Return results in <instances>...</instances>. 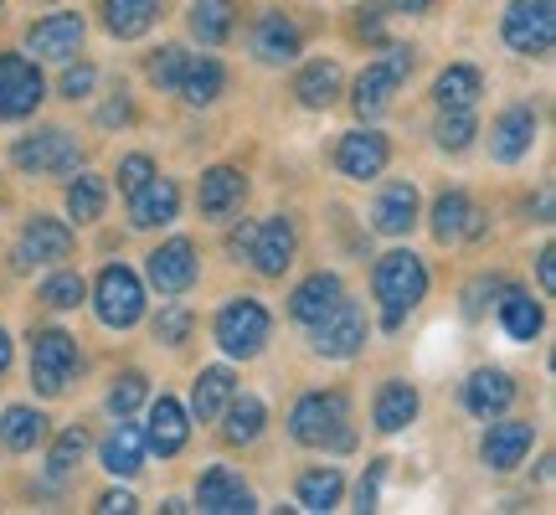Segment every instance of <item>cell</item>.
Returning <instances> with one entry per match:
<instances>
[{
    "mask_svg": "<svg viewBox=\"0 0 556 515\" xmlns=\"http://www.w3.org/2000/svg\"><path fill=\"white\" fill-rule=\"evenodd\" d=\"M289 438L304 449H330V454H351L356 434H351V397L345 392H304L289 413Z\"/></svg>",
    "mask_w": 556,
    "mask_h": 515,
    "instance_id": "1",
    "label": "cell"
},
{
    "mask_svg": "<svg viewBox=\"0 0 556 515\" xmlns=\"http://www.w3.org/2000/svg\"><path fill=\"white\" fill-rule=\"evenodd\" d=\"M371 289H377V299H381V325L397 330L402 319L428 299V268H422V258H417L413 248H392V253L377 258Z\"/></svg>",
    "mask_w": 556,
    "mask_h": 515,
    "instance_id": "2",
    "label": "cell"
},
{
    "mask_svg": "<svg viewBox=\"0 0 556 515\" xmlns=\"http://www.w3.org/2000/svg\"><path fill=\"white\" fill-rule=\"evenodd\" d=\"M407 78H413V47L387 41V58L371 62V67L356 78V93H351L356 114H361V120H381V114L392 109V99H397V88Z\"/></svg>",
    "mask_w": 556,
    "mask_h": 515,
    "instance_id": "3",
    "label": "cell"
},
{
    "mask_svg": "<svg viewBox=\"0 0 556 515\" xmlns=\"http://www.w3.org/2000/svg\"><path fill=\"white\" fill-rule=\"evenodd\" d=\"M268 330H274V315L263 310L258 299H232V304H222L217 315V346L227 351L232 361H253L268 346Z\"/></svg>",
    "mask_w": 556,
    "mask_h": 515,
    "instance_id": "4",
    "label": "cell"
},
{
    "mask_svg": "<svg viewBox=\"0 0 556 515\" xmlns=\"http://www.w3.org/2000/svg\"><path fill=\"white\" fill-rule=\"evenodd\" d=\"M500 37L520 58H546L556 41V0H510L500 21Z\"/></svg>",
    "mask_w": 556,
    "mask_h": 515,
    "instance_id": "5",
    "label": "cell"
},
{
    "mask_svg": "<svg viewBox=\"0 0 556 515\" xmlns=\"http://www.w3.org/2000/svg\"><path fill=\"white\" fill-rule=\"evenodd\" d=\"M309 330V346H315V356L325 361H351L366 346V310H361L356 299H336V310L330 315H319L315 325H304Z\"/></svg>",
    "mask_w": 556,
    "mask_h": 515,
    "instance_id": "6",
    "label": "cell"
},
{
    "mask_svg": "<svg viewBox=\"0 0 556 515\" xmlns=\"http://www.w3.org/2000/svg\"><path fill=\"white\" fill-rule=\"evenodd\" d=\"M93 310H99V319L109 325V330H129V325H139V315H144V284H139L135 268L109 263V268L99 274V284H93Z\"/></svg>",
    "mask_w": 556,
    "mask_h": 515,
    "instance_id": "7",
    "label": "cell"
},
{
    "mask_svg": "<svg viewBox=\"0 0 556 515\" xmlns=\"http://www.w3.org/2000/svg\"><path fill=\"white\" fill-rule=\"evenodd\" d=\"M11 160H16V171H26V176H67V171L83 165V145L67 129H37V135L16 139Z\"/></svg>",
    "mask_w": 556,
    "mask_h": 515,
    "instance_id": "8",
    "label": "cell"
},
{
    "mask_svg": "<svg viewBox=\"0 0 556 515\" xmlns=\"http://www.w3.org/2000/svg\"><path fill=\"white\" fill-rule=\"evenodd\" d=\"M78 372V340L67 330H37L31 336V387L41 397H62Z\"/></svg>",
    "mask_w": 556,
    "mask_h": 515,
    "instance_id": "9",
    "label": "cell"
},
{
    "mask_svg": "<svg viewBox=\"0 0 556 515\" xmlns=\"http://www.w3.org/2000/svg\"><path fill=\"white\" fill-rule=\"evenodd\" d=\"M41 99H47V83H41L37 62L5 52L0 58V120H26L41 109Z\"/></svg>",
    "mask_w": 556,
    "mask_h": 515,
    "instance_id": "10",
    "label": "cell"
},
{
    "mask_svg": "<svg viewBox=\"0 0 556 515\" xmlns=\"http://www.w3.org/2000/svg\"><path fill=\"white\" fill-rule=\"evenodd\" d=\"M150 284H155L165 299H176L186 294L191 284H197L201 274V263H197V248H191V238H170V242H160L155 253H150Z\"/></svg>",
    "mask_w": 556,
    "mask_h": 515,
    "instance_id": "11",
    "label": "cell"
},
{
    "mask_svg": "<svg viewBox=\"0 0 556 515\" xmlns=\"http://www.w3.org/2000/svg\"><path fill=\"white\" fill-rule=\"evenodd\" d=\"M392 160V145L377 129H351V135L336 145V171L345 180H377Z\"/></svg>",
    "mask_w": 556,
    "mask_h": 515,
    "instance_id": "12",
    "label": "cell"
},
{
    "mask_svg": "<svg viewBox=\"0 0 556 515\" xmlns=\"http://www.w3.org/2000/svg\"><path fill=\"white\" fill-rule=\"evenodd\" d=\"M531 443H536V423L505 417V423H490V434H484V443H479V459H484L495 475H510L516 464H526Z\"/></svg>",
    "mask_w": 556,
    "mask_h": 515,
    "instance_id": "13",
    "label": "cell"
},
{
    "mask_svg": "<svg viewBox=\"0 0 556 515\" xmlns=\"http://www.w3.org/2000/svg\"><path fill=\"white\" fill-rule=\"evenodd\" d=\"M62 258H73V227L37 212V217L21 227L16 268H31V263H62Z\"/></svg>",
    "mask_w": 556,
    "mask_h": 515,
    "instance_id": "14",
    "label": "cell"
},
{
    "mask_svg": "<svg viewBox=\"0 0 556 515\" xmlns=\"http://www.w3.org/2000/svg\"><path fill=\"white\" fill-rule=\"evenodd\" d=\"M294 253H299V233L289 217L258 222V233L248 242V258H253V268H258L263 278H283V268L294 263Z\"/></svg>",
    "mask_w": 556,
    "mask_h": 515,
    "instance_id": "15",
    "label": "cell"
},
{
    "mask_svg": "<svg viewBox=\"0 0 556 515\" xmlns=\"http://www.w3.org/2000/svg\"><path fill=\"white\" fill-rule=\"evenodd\" d=\"M197 511H206V515H248V511H258V500H253V490L242 485L238 469L217 464V469H206L201 485H197Z\"/></svg>",
    "mask_w": 556,
    "mask_h": 515,
    "instance_id": "16",
    "label": "cell"
},
{
    "mask_svg": "<svg viewBox=\"0 0 556 515\" xmlns=\"http://www.w3.org/2000/svg\"><path fill=\"white\" fill-rule=\"evenodd\" d=\"M531 145H536V109L531 103H510L495 120V129H490V155L500 165H516V160L531 155Z\"/></svg>",
    "mask_w": 556,
    "mask_h": 515,
    "instance_id": "17",
    "label": "cell"
},
{
    "mask_svg": "<svg viewBox=\"0 0 556 515\" xmlns=\"http://www.w3.org/2000/svg\"><path fill=\"white\" fill-rule=\"evenodd\" d=\"M83 16L73 11H58V16H41L31 32H26V47L37 52V58H52V62H73L83 52Z\"/></svg>",
    "mask_w": 556,
    "mask_h": 515,
    "instance_id": "18",
    "label": "cell"
},
{
    "mask_svg": "<svg viewBox=\"0 0 556 515\" xmlns=\"http://www.w3.org/2000/svg\"><path fill=\"white\" fill-rule=\"evenodd\" d=\"M176 212H180V186H176V180H165L160 171L139 186L135 197H129V227H139V233L176 222Z\"/></svg>",
    "mask_w": 556,
    "mask_h": 515,
    "instance_id": "19",
    "label": "cell"
},
{
    "mask_svg": "<svg viewBox=\"0 0 556 515\" xmlns=\"http://www.w3.org/2000/svg\"><path fill=\"white\" fill-rule=\"evenodd\" d=\"M242 197H248V176H242L238 165H212V171L201 176V191H197L201 217L227 222L242 206Z\"/></svg>",
    "mask_w": 556,
    "mask_h": 515,
    "instance_id": "20",
    "label": "cell"
},
{
    "mask_svg": "<svg viewBox=\"0 0 556 515\" xmlns=\"http://www.w3.org/2000/svg\"><path fill=\"white\" fill-rule=\"evenodd\" d=\"M304 52V37H299V26L283 11H268V16L253 26V58L268 62V67H283V62H299Z\"/></svg>",
    "mask_w": 556,
    "mask_h": 515,
    "instance_id": "21",
    "label": "cell"
},
{
    "mask_svg": "<svg viewBox=\"0 0 556 515\" xmlns=\"http://www.w3.org/2000/svg\"><path fill=\"white\" fill-rule=\"evenodd\" d=\"M186 438H191L186 407H180L176 397H155V402H150V423H144V449H155L160 459H170L186 449Z\"/></svg>",
    "mask_w": 556,
    "mask_h": 515,
    "instance_id": "22",
    "label": "cell"
},
{
    "mask_svg": "<svg viewBox=\"0 0 556 515\" xmlns=\"http://www.w3.org/2000/svg\"><path fill=\"white\" fill-rule=\"evenodd\" d=\"M371 227H377L381 238H407L417 227V186L413 180H392L387 191L377 197L371 206Z\"/></svg>",
    "mask_w": 556,
    "mask_h": 515,
    "instance_id": "23",
    "label": "cell"
},
{
    "mask_svg": "<svg viewBox=\"0 0 556 515\" xmlns=\"http://www.w3.org/2000/svg\"><path fill=\"white\" fill-rule=\"evenodd\" d=\"M433 238L438 242H458V238H484V217L475 212V201L464 191H443L433 201Z\"/></svg>",
    "mask_w": 556,
    "mask_h": 515,
    "instance_id": "24",
    "label": "cell"
},
{
    "mask_svg": "<svg viewBox=\"0 0 556 515\" xmlns=\"http://www.w3.org/2000/svg\"><path fill=\"white\" fill-rule=\"evenodd\" d=\"M99 464L119 479H135L139 469H144V434H139L129 417H119V428L99 443Z\"/></svg>",
    "mask_w": 556,
    "mask_h": 515,
    "instance_id": "25",
    "label": "cell"
},
{
    "mask_svg": "<svg viewBox=\"0 0 556 515\" xmlns=\"http://www.w3.org/2000/svg\"><path fill=\"white\" fill-rule=\"evenodd\" d=\"M510 402H516V381L505 377V372H495V366L475 372V377L464 381V407L475 417H500Z\"/></svg>",
    "mask_w": 556,
    "mask_h": 515,
    "instance_id": "26",
    "label": "cell"
},
{
    "mask_svg": "<svg viewBox=\"0 0 556 515\" xmlns=\"http://www.w3.org/2000/svg\"><path fill=\"white\" fill-rule=\"evenodd\" d=\"M340 294H345V284H340L336 274H325V268H319V274H309L294 289V299H289V315H294L299 325H315L319 315H330V310H336Z\"/></svg>",
    "mask_w": 556,
    "mask_h": 515,
    "instance_id": "27",
    "label": "cell"
},
{
    "mask_svg": "<svg viewBox=\"0 0 556 515\" xmlns=\"http://www.w3.org/2000/svg\"><path fill=\"white\" fill-rule=\"evenodd\" d=\"M263 423H268V407H263L258 397H248V392H232V402L222 407V438H227L232 449H248V443H258Z\"/></svg>",
    "mask_w": 556,
    "mask_h": 515,
    "instance_id": "28",
    "label": "cell"
},
{
    "mask_svg": "<svg viewBox=\"0 0 556 515\" xmlns=\"http://www.w3.org/2000/svg\"><path fill=\"white\" fill-rule=\"evenodd\" d=\"M479 93H484V78H479V67L469 62H454V67H443L433 83V103L448 114V109H475Z\"/></svg>",
    "mask_w": 556,
    "mask_h": 515,
    "instance_id": "29",
    "label": "cell"
},
{
    "mask_svg": "<svg viewBox=\"0 0 556 515\" xmlns=\"http://www.w3.org/2000/svg\"><path fill=\"white\" fill-rule=\"evenodd\" d=\"M47 434H52V428H47V417H41L37 407H21L16 402V407L0 413V443H5L11 454H31V449H41Z\"/></svg>",
    "mask_w": 556,
    "mask_h": 515,
    "instance_id": "30",
    "label": "cell"
},
{
    "mask_svg": "<svg viewBox=\"0 0 556 515\" xmlns=\"http://www.w3.org/2000/svg\"><path fill=\"white\" fill-rule=\"evenodd\" d=\"M227 88V73H222L217 58H186V73H180L176 93L191 109H206V103H217V93Z\"/></svg>",
    "mask_w": 556,
    "mask_h": 515,
    "instance_id": "31",
    "label": "cell"
},
{
    "mask_svg": "<svg viewBox=\"0 0 556 515\" xmlns=\"http://www.w3.org/2000/svg\"><path fill=\"white\" fill-rule=\"evenodd\" d=\"M417 407H422V402H417V387H413V381H387V387L377 392L371 423H377L381 434H402V428H407V423L417 417Z\"/></svg>",
    "mask_w": 556,
    "mask_h": 515,
    "instance_id": "32",
    "label": "cell"
},
{
    "mask_svg": "<svg viewBox=\"0 0 556 515\" xmlns=\"http://www.w3.org/2000/svg\"><path fill=\"white\" fill-rule=\"evenodd\" d=\"M500 325H505L510 340H536L546 315H541V304L526 294V289H505V284H500Z\"/></svg>",
    "mask_w": 556,
    "mask_h": 515,
    "instance_id": "33",
    "label": "cell"
},
{
    "mask_svg": "<svg viewBox=\"0 0 556 515\" xmlns=\"http://www.w3.org/2000/svg\"><path fill=\"white\" fill-rule=\"evenodd\" d=\"M232 392H238V377H232L227 366H206L197 377V387H191V413H197L201 423H217L222 407L232 402Z\"/></svg>",
    "mask_w": 556,
    "mask_h": 515,
    "instance_id": "34",
    "label": "cell"
},
{
    "mask_svg": "<svg viewBox=\"0 0 556 515\" xmlns=\"http://www.w3.org/2000/svg\"><path fill=\"white\" fill-rule=\"evenodd\" d=\"M160 16V0H103V26L119 41L144 37Z\"/></svg>",
    "mask_w": 556,
    "mask_h": 515,
    "instance_id": "35",
    "label": "cell"
},
{
    "mask_svg": "<svg viewBox=\"0 0 556 515\" xmlns=\"http://www.w3.org/2000/svg\"><path fill=\"white\" fill-rule=\"evenodd\" d=\"M232 26H238V5L232 0H197L191 5V37L201 47H222L232 37Z\"/></svg>",
    "mask_w": 556,
    "mask_h": 515,
    "instance_id": "36",
    "label": "cell"
},
{
    "mask_svg": "<svg viewBox=\"0 0 556 515\" xmlns=\"http://www.w3.org/2000/svg\"><path fill=\"white\" fill-rule=\"evenodd\" d=\"M299 511H336L340 495H345V475L340 469H304L299 475Z\"/></svg>",
    "mask_w": 556,
    "mask_h": 515,
    "instance_id": "37",
    "label": "cell"
},
{
    "mask_svg": "<svg viewBox=\"0 0 556 515\" xmlns=\"http://www.w3.org/2000/svg\"><path fill=\"white\" fill-rule=\"evenodd\" d=\"M294 93H299V103L304 109H330V103L340 99V67L336 62H309L304 73L294 78Z\"/></svg>",
    "mask_w": 556,
    "mask_h": 515,
    "instance_id": "38",
    "label": "cell"
},
{
    "mask_svg": "<svg viewBox=\"0 0 556 515\" xmlns=\"http://www.w3.org/2000/svg\"><path fill=\"white\" fill-rule=\"evenodd\" d=\"M103 201H109L103 180L99 176H78L73 186H67V217H73V222H99L103 217Z\"/></svg>",
    "mask_w": 556,
    "mask_h": 515,
    "instance_id": "39",
    "label": "cell"
},
{
    "mask_svg": "<svg viewBox=\"0 0 556 515\" xmlns=\"http://www.w3.org/2000/svg\"><path fill=\"white\" fill-rule=\"evenodd\" d=\"M479 135V120L475 109H448L443 120H438V145L448 150V155H458V150H469Z\"/></svg>",
    "mask_w": 556,
    "mask_h": 515,
    "instance_id": "40",
    "label": "cell"
},
{
    "mask_svg": "<svg viewBox=\"0 0 556 515\" xmlns=\"http://www.w3.org/2000/svg\"><path fill=\"white\" fill-rule=\"evenodd\" d=\"M83 299H88V284H83V274H73V268H62V274H52L41 284V304H47V310H78Z\"/></svg>",
    "mask_w": 556,
    "mask_h": 515,
    "instance_id": "41",
    "label": "cell"
},
{
    "mask_svg": "<svg viewBox=\"0 0 556 515\" xmlns=\"http://www.w3.org/2000/svg\"><path fill=\"white\" fill-rule=\"evenodd\" d=\"M144 402H150V381L139 377V372H124V377L109 387V413L114 417H135Z\"/></svg>",
    "mask_w": 556,
    "mask_h": 515,
    "instance_id": "42",
    "label": "cell"
},
{
    "mask_svg": "<svg viewBox=\"0 0 556 515\" xmlns=\"http://www.w3.org/2000/svg\"><path fill=\"white\" fill-rule=\"evenodd\" d=\"M83 449H88V434L83 428H62L58 434V443H52V454H47V469L52 475H73L78 469V459H83Z\"/></svg>",
    "mask_w": 556,
    "mask_h": 515,
    "instance_id": "43",
    "label": "cell"
},
{
    "mask_svg": "<svg viewBox=\"0 0 556 515\" xmlns=\"http://www.w3.org/2000/svg\"><path fill=\"white\" fill-rule=\"evenodd\" d=\"M186 58H191V52H180V47H160L144 73H150V83H155V88H170V93H176L180 73H186Z\"/></svg>",
    "mask_w": 556,
    "mask_h": 515,
    "instance_id": "44",
    "label": "cell"
},
{
    "mask_svg": "<svg viewBox=\"0 0 556 515\" xmlns=\"http://www.w3.org/2000/svg\"><path fill=\"white\" fill-rule=\"evenodd\" d=\"M191 325H197V319H191V310H186V304H165V310L155 315V340L180 346V340L191 336Z\"/></svg>",
    "mask_w": 556,
    "mask_h": 515,
    "instance_id": "45",
    "label": "cell"
},
{
    "mask_svg": "<svg viewBox=\"0 0 556 515\" xmlns=\"http://www.w3.org/2000/svg\"><path fill=\"white\" fill-rule=\"evenodd\" d=\"M114 176H119V191H124V197H135L139 186L155 176V160H150V155H124Z\"/></svg>",
    "mask_w": 556,
    "mask_h": 515,
    "instance_id": "46",
    "label": "cell"
},
{
    "mask_svg": "<svg viewBox=\"0 0 556 515\" xmlns=\"http://www.w3.org/2000/svg\"><path fill=\"white\" fill-rule=\"evenodd\" d=\"M93 83H99V73H93V67H88V62H78V67H67V73H62V99H88V93H93Z\"/></svg>",
    "mask_w": 556,
    "mask_h": 515,
    "instance_id": "47",
    "label": "cell"
},
{
    "mask_svg": "<svg viewBox=\"0 0 556 515\" xmlns=\"http://www.w3.org/2000/svg\"><path fill=\"white\" fill-rule=\"evenodd\" d=\"M381 479H387V459H377V464H371V475H361V485H356V511H377Z\"/></svg>",
    "mask_w": 556,
    "mask_h": 515,
    "instance_id": "48",
    "label": "cell"
},
{
    "mask_svg": "<svg viewBox=\"0 0 556 515\" xmlns=\"http://www.w3.org/2000/svg\"><path fill=\"white\" fill-rule=\"evenodd\" d=\"M356 37H366V41H387L381 37V5H356Z\"/></svg>",
    "mask_w": 556,
    "mask_h": 515,
    "instance_id": "49",
    "label": "cell"
},
{
    "mask_svg": "<svg viewBox=\"0 0 556 515\" xmlns=\"http://www.w3.org/2000/svg\"><path fill=\"white\" fill-rule=\"evenodd\" d=\"M99 515H129V511H139L135 505V495L129 490H109V495H99V505H93Z\"/></svg>",
    "mask_w": 556,
    "mask_h": 515,
    "instance_id": "50",
    "label": "cell"
},
{
    "mask_svg": "<svg viewBox=\"0 0 556 515\" xmlns=\"http://www.w3.org/2000/svg\"><path fill=\"white\" fill-rule=\"evenodd\" d=\"M500 289V278H479V284H469V299H464V315L475 319L479 310H484V294H495Z\"/></svg>",
    "mask_w": 556,
    "mask_h": 515,
    "instance_id": "51",
    "label": "cell"
},
{
    "mask_svg": "<svg viewBox=\"0 0 556 515\" xmlns=\"http://www.w3.org/2000/svg\"><path fill=\"white\" fill-rule=\"evenodd\" d=\"M541 289H546V294H556V248H541Z\"/></svg>",
    "mask_w": 556,
    "mask_h": 515,
    "instance_id": "52",
    "label": "cell"
},
{
    "mask_svg": "<svg viewBox=\"0 0 556 515\" xmlns=\"http://www.w3.org/2000/svg\"><path fill=\"white\" fill-rule=\"evenodd\" d=\"M129 114H135V109H129V99L119 93V99H114V103H109V109L99 114V124H109V129H114V124H129Z\"/></svg>",
    "mask_w": 556,
    "mask_h": 515,
    "instance_id": "53",
    "label": "cell"
},
{
    "mask_svg": "<svg viewBox=\"0 0 556 515\" xmlns=\"http://www.w3.org/2000/svg\"><path fill=\"white\" fill-rule=\"evenodd\" d=\"M253 233H258V222H242L238 233L227 238V248H232V253H238V258H248V242H253Z\"/></svg>",
    "mask_w": 556,
    "mask_h": 515,
    "instance_id": "54",
    "label": "cell"
},
{
    "mask_svg": "<svg viewBox=\"0 0 556 515\" xmlns=\"http://www.w3.org/2000/svg\"><path fill=\"white\" fill-rule=\"evenodd\" d=\"M433 0H392V11H402V16H422Z\"/></svg>",
    "mask_w": 556,
    "mask_h": 515,
    "instance_id": "55",
    "label": "cell"
},
{
    "mask_svg": "<svg viewBox=\"0 0 556 515\" xmlns=\"http://www.w3.org/2000/svg\"><path fill=\"white\" fill-rule=\"evenodd\" d=\"M536 222H552V186L536 197Z\"/></svg>",
    "mask_w": 556,
    "mask_h": 515,
    "instance_id": "56",
    "label": "cell"
},
{
    "mask_svg": "<svg viewBox=\"0 0 556 515\" xmlns=\"http://www.w3.org/2000/svg\"><path fill=\"white\" fill-rule=\"evenodd\" d=\"M5 372H11V336L0 330V377H5Z\"/></svg>",
    "mask_w": 556,
    "mask_h": 515,
    "instance_id": "57",
    "label": "cell"
}]
</instances>
